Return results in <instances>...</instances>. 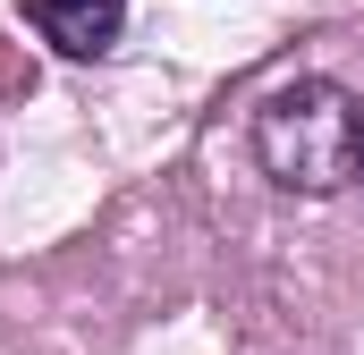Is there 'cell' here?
Returning a JSON list of instances; mask_svg holds the SVG:
<instances>
[{"instance_id": "6da1fadb", "label": "cell", "mask_w": 364, "mask_h": 355, "mask_svg": "<svg viewBox=\"0 0 364 355\" xmlns=\"http://www.w3.org/2000/svg\"><path fill=\"white\" fill-rule=\"evenodd\" d=\"M255 161L279 195H339L364 161V102L339 77H288L255 110Z\"/></svg>"}, {"instance_id": "3957f363", "label": "cell", "mask_w": 364, "mask_h": 355, "mask_svg": "<svg viewBox=\"0 0 364 355\" xmlns=\"http://www.w3.org/2000/svg\"><path fill=\"white\" fill-rule=\"evenodd\" d=\"M356 186H364V161H356Z\"/></svg>"}, {"instance_id": "7a4b0ae2", "label": "cell", "mask_w": 364, "mask_h": 355, "mask_svg": "<svg viewBox=\"0 0 364 355\" xmlns=\"http://www.w3.org/2000/svg\"><path fill=\"white\" fill-rule=\"evenodd\" d=\"M26 9V26L51 43V51H68V60H102L110 43H119V26H127V0H17Z\"/></svg>"}]
</instances>
